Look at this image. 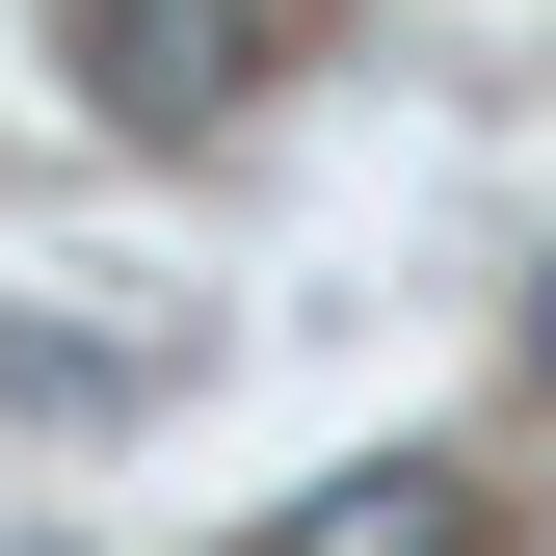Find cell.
Here are the masks:
<instances>
[{
    "label": "cell",
    "instance_id": "7a4b0ae2",
    "mask_svg": "<svg viewBox=\"0 0 556 556\" xmlns=\"http://www.w3.org/2000/svg\"><path fill=\"white\" fill-rule=\"evenodd\" d=\"M265 556H477V477H451V451H371V477H318Z\"/></svg>",
    "mask_w": 556,
    "mask_h": 556
},
{
    "label": "cell",
    "instance_id": "6da1fadb",
    "mask_svg": "<svg viewBox=\"0 0 556 556\" xmlns=\"http://www.w3.org/2000/svg\"><path fill=\"white\" fill-rule=\"evenodd\" d=\"M106 106L132 132H213V106H265V53H292V0H106Z\"/></svg>",
    "mask_w": 556,
    "mask_h": 556
},
{
    "label": "cell",
    "instance_id": "3957f363",
    "mask_svg": "<svg viewBox=\"0 0 556 556\" xmlns=\"http://www.w3.org/2000/svg\"><path fill=\"white\" fill-rule=\"evenodd\" d=\"M530 397H556V292H530Z\"/></svg>",
    "mask_w": 556,
    "mask_h": 556
},
{
    "label": "cell",
    "instance_id": "277c9868",
    "mask_svg": "<svg viewBox=\"0 0 556 556\" xmlns=\"http://www.w3.org/2000/svg\"><path fill=\"white\" fill-rule=\"evenodd\" d=\"M27 556H53V530H27Z\"/></svg>",
    "mask_w": 556,
    "mask_h": 556
}]
</instances>
